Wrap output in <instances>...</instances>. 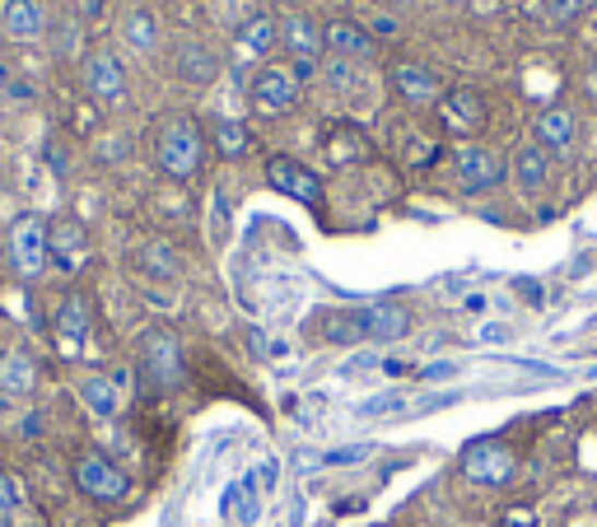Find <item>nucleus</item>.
<instances>
[{"label": "nucleus", "mask_w": 597, "mask_h": 527, "mask_svg": "<svg viewBox=\"0 0 597 527\" xmlns=\"http://www.w3.org/2000/svg\"><path fill=\"white\" fill-rule=\"evenodd\" d=\"M481 337H485V341H508V327H485Z\"/></svg>", "instance_id": "473e14b6"}, {"label": "nucleus", "mask_w": 597, "mask_h": 527, "mask_svg": "<svg viewBox=\"0 0 597 527\" xmlns=\"http://www.w3.org/2000/svg\"><path fill=\"white\" fill-rule=\"evenodd\" d=\"M33 388H38V364H33L28 350H0V397H10V401H20L28 397Z\"/></svg>", "instance_id": "4468645a"}, {"label": "nucleus", "mask_w": 597, "mask_h": 527, "mask_svg": "<svg viewBox=\"0 0 597 527\" xmlns=\"http://www.w3.org/2000/svg\"><path fill=\"white\" fill-rule=\"evenodd\" d=\"M438 117H444V127L453 136H477L485 127V98H481V90H471V84L448 90L444 98H438Z\"/></svg>", "instance_id": "9d476101"}, {"label": "nucleus", "mask_w": 597, "mask_h": 527, "mask_svg": "<svg viewBox=\"0 0 597 527\" xmlns=\"http://www.w3.org/2000/svg\"><path fill=\"white\" fill-rule=\"evenodd\" d=\"M276 38H280V28L271 24V14H253V20L238 28V38H234L238 61H261L276 47Z\"/></svg>", "instance_id": "f3484780"}, {"label": "nucleus", "mask_w": 597, "mask_h": 527, "mask_svg": "<svg viewBox=\"0 0 597 527\" xmlns=\"http://www.w3.org/2000/svg\"><path fill=\"white\" fill-rule=\"evenodd\" d=\"M121 38H127L136 51H154L160 47V24H154L150 10H131L127 20H121Z\"/></svg>", "instance_id": "b1692460"}, {"label": "nucleus", "mask_w": 597, "mask_h": 527, "mask_svg": "<svg viewBox=\"0 0 597 527\" xmlns=\"http://www.w3.org/2000/svg\"><path fill=\"white\" fill-rule=\"evenodd\" d=\"M10 415V397H0V420H5Z\"/></svg>", "instance_id": "c9c22d12"}, {"label": "nucleus", "mask_w": 597, "mask_h": 527, "mask_svg": "<svg viewBox=\"0 0 597 527\" xmlns=\"http://www.w3.org/2000/svg\"><path fill=\"white\" fill-rule=\"evenodd\" d=\"M47 248L61 271H80L84 257H90V234L75 220H57V224H47Z\"/></svg>", "instance_id": "ddd939ff"}, {"label": "nucleus", "mask_w": 597, "mask_h": 527, "mask_svg": "<svg viewBox=\"0 0 597 527\" xmlns=\"http://www.w3.org/2000/svg\"><path fill=\"white\" fill-rule=\"evenodd\" d=\"M323 47L331 51V57H341V61H364V57H374V38L360 28V24H350V20H331L323 24Z\"/></svg>", "instance_id": "2eb2a0df"}, {"label": "nucleus", "mask_w": 597, "mask_h": 527, "mask_svg": "<svg viewBox=\"0 0 597 527\" xmlns=\"http://www.w3.org/2000/svg\"><path fill=\"white\" fill-rule=\"evenodd\" d=\"M80 401H84V407H90L94 415H117V388H113V378H103V374L84 378V383H80Z\"/></svg>", "instance_id": "a878e982"}, {"label": "nucleus", "mask_w": 597, "mask_h": 527, "mask_svg": "<svg viewBox=\"0 0 597 527\" xmlns=\"http://www.w3.org/2000/svg\"><path fill=\"white\" fill-rule=\"evenodd\" d=\"M388 84L401 103H411V108H425V103L444 98V80H438V70L425 61H397L388 70Z\"/></svg>", "instance_id": "0eeeda50"}, {"label": "nucleus", "mask_w": 597, "mask_h": 527, "mask_svg": "<svg viewBox=\"0 0 597 527\" xmlns=\"http://www.w3.org/2000/svg\"><path fill=\"white\" fill-rule=\"evenodd\" d=\"M75 485H80V495L94 500V504H117V500L131 495V477L117 462L103 458V453H84V458H75Z\"/></svg>", "instance_id": "20e7f679"}, {"label": "nucleus", "mask_w": 597, "mask_h": 527, "mask_svg": "<svg viewBox=\"0 0 597 527\" xmlns=\"http://www.w3.org/2000/svg\"><path fill=\"white\" fill-rule=\"evenodd\" d=\"M547 5V14H555V20H574V14H584L593 0H541Z\"/></svg>", "instance_id": "c85d7f7f"}, {"label": "nucleus", "mask_w": 597, "mask_h": 527, "mask_svg": "<svg viewBox=\"0 0 597 527\" xmlns=\"http://www.w3.org/2000/svg\"><path fill=\"white\" fill-rule=\"evenodd\" d=\"M323 337L331 346H360L368 341V308H341V313H331L327 327H323Z\"/></svg>", "instance_id": "aec40b11"}, {"label": "nucleus", "mask_w": 597, "mask_h": 527, "mask_svg": "<svg viewBox=\"0 0 597 527\" xmlns=\"http://www.w3.org/2000/svg\"><path fill=\"white\" fill-rule=\"evenodd\" d=\"M210 140H215V150L224 154V160H243L248 154V127H238V121H230V117H220L215 127H210Z\"/></svg>", "instance_id": "393cba45"}, {"label": "nucleus", "mask_w": 597, "mask_h": 527, "mask_svg": "<svg viewBox=\"0 0 597 527\" xmlns=\"http://www.w3.org/2000/svg\"><path fill=\"white\" fill-rule=\"evenodd\" d=\"M364 458V448H341V453H331L327 462H360Z\"/></svg>", "instance_id": "2f4dec72"}, {"label": "nucleus", "mask_w": 597, "mask_h": 527, "mask_svg": "<svg viewBox=\"0 0 597 527\" xmlns=\"http://www.w3.org/2000/svg\"><path fill=\"white\" fill-rule=\"evenodd\" d=\"M80 84H84V94L98 103H121V94H127V66H121L113 51L94 47L80 66Z\"/></svg>", "instance_id": "423d86ee"}, {"label": "nucleus", "mask_w": 597, "mask_h": 527, "mask_svg": "<svg viewBox=\"0 0 597 527\" xmlns=\"http://www.w3.org/2000/svg\"><path fill=\"white\" fill-rule=\"evenodd\" d=\"M154 160H160L164 178L191 183L206 164V136L187 113H173L160 121V140H154Z\"/></svg>", "instance_id": "f257e3e1"}, {"label": "nucleus", "mask_w": 597, "mask_h": 527, "mask_svg": "<svg viewBox=\"0 0 597 527\" xmlns=\"http://www.w3.org/2000/svg\"><path fill=\"white\" fill-rule=\"evenodd\" d=\"M94 331V318H90V304H84V294H66L61 308H57V341L75 355V350L90 341Z\"/></svg>", "instance_id": "dca6fc26"}, {"label": "nucleus", "mask_w": 597, "mask_h": 527, "mask_svg": "<svg viewBox=\"0 0 597 527\" xmlns=\"http://www.w3.org/2000/svg\"><path fill=\"white\" fill-rule=\"evenodd\" d=\"M574 117L565 113V108H547L537 117V145L547 150V154H555V150H570L574 145Z\"/></svg>", "instance_id": "6ab92c4d"}, {"label": "nucleus", "mask_w": 597, "mask_h": 527, "mask_svg": "<svg viewBox=\"0 0 597 527\" xmlns=\"http://www.w3.org/2000/svg\"><path fill=\"white\" fill-rule=\"evenodd\" d=\"M20 500H24V495H20V481L0 471V527L14 523V514H20Z\"/></svg>", "instance_id": "cd10ccee"}, {"label": "nucleus", "mask_w": 597, "mask_h": 527, "mask_svg": "<svg viewBox=\"0 0 597 527\" xmlns=\"http://www.w3.org/2000/svg\"><path fill=\"white\" fill-rule=\"evenodd\" d=\"M267 183H271L276 191H285V197L313 206V210L323 206V183H318V173L304 168L298 160H290V154H271V160H267Z\"/></svg>", "instance_id": "6e6552de"}, {"label": "nucleus", "mask_w": 597, "mask_h": 527, "mask_svg": "<svg viewBox=\"0 0 597 527\" xmlns=\"http://www.w3.org/2000/svg\"><path fill=\"white\" fill-rule=\"evenodd\" d=\"M0 33L10 43H38L47 33V5L43 0H5L0 5Z\"/></svg>", "instance_id": "9b49d317"}, {"label": "nucleus", "mask_w": 597, "mask_h": 527, "mask_svg": "<svg viewBox=\"0 0 597 527\" xmlns=\"http://www.w3.org/2000/svg\"><path fill=\"white\" fill-rule=\"evenodd\" d=\"M140 374H145V383H150V388H160V393L183 388L187 364H183V346H178L173 331L154 327V331L140 337Z\"/></svg>", "instance_id": "f03ea898"}, {"label": "nucleus", "mask_w": 597, "mask_h": 527, "mask_svg": "<svg viewBox=\"0 0 597 527\" xmlns=\"http://www.w3.org/2000/svg\"><path fill=\"white\" fill-rule=\"evenodd\" d=\"M10 267L20 280H38L51 261V248H47V220L43 215H20L10 224Z\"/></svg>", "instance_id": "7ed1b4c3"}, {"label": "nucleus", "mask_w": 597, "mask_h": 527, "mask_svg": "<svg viewBox=\"0 0 597 527\" xmlns=\"http://www.w3.org/2000/svg\"><path fill=\"white\" fill-rule=\"evenodd\" d=\"M294 103H298V84L285 66H261L253 75V108L261 117H280V113H290Z\"/></svg>", "instance_id": "1a4fd4ad"}, {"label": "nucleus", "mask_w": 597, "mask_h": 527, "mask_svg": "<svg viewBox=\"0 0 597 527\" xmlns=\"http://www.w3.org/2000/svg\"><path fill=\"white\" fill-rule=\"evenodd\" d=\"M514 178H518L523 191H541V187H547V178H551V154L541 145H523L514 154Z\"/></svg>", "instance_id": "412c9836"}, {"label": "nucleus", "mask_w": 597, "mask_h": 527, "mask_svg": "<svg viewBox=\"0 0 597 527\" xmlns=\"http://www.w3.org/2000/svg\"><path fill=\"white\" fill-rule=\"evenodd\" d=\"M10 84H14V80H10V70H5V61H0V94H10Z\"/></svg>", "instance_id": "f704fd0d"}, {"label": "nucleus", "mask_w": 597, "mask_h": 527, "mask_svg": "<svg viewBox=\"0 0 597 527\" xmlns=\"http://www.w3.org/2000/svg\"><path fill=\"white\" fill-rule=\"evenodd\" d=\"M140 267L154 280H173L178 276V253H173L168 243H145V248H140Z\"/></svg>", "instance_id": "bb28decb"}, {"label": "nucleus", "mask_w": 597, "mask_h": 527, "mask_svg": "<svg viewBox=\"0 0 597 527\" xmlns=\"http://www.w3.org/2000/svg\"><path fill=\"white\" fill-rule=\"evenodd\" d=\"M453 173H458V183L467 191H485V187H500L504 183V154L490 150V145H458V154H453Z\"/></svg>", "instance_id": "39448f33"}, {"label": "nucleus", "mask_w": 597, "mask_h": 527, "mask_svg": "<svg viewBox=\"0 0 597 527\" xmlns=\"http://www.w3.org/2000/svg\"><path fill=\"white\" fill-rule=\"evenodd\" d=\"M411 331V313L397 304H378L368 308V341H401Z\"/></svg>", "instance_id": "4be33fe9"}, {"label": "nucleus", "mask_w": 597, "mask_h": 527, "mask_svg": "<svg viewBox=\"0 0 597 527\" xmlns=\"http://www.w3.org/2000/svg\"><path fill=\"white\" fill-rule=\"evenodd\" d=\"M463 471L471 481H481V485H504L508 477H514V453H508L504 444H471L467 448V458H463Z\"/></svg>", "instance_id": "f8f14e48"}, {"label": "nucleus", "mask_w": 597, "mask_h": 527, "mask_svg": "<svg viewBox=\"0 0 597 527\" xmlns=\"http://www.w3.org/2000/svg\"><path fill=\"white\" fill-rule=\"evenodd\" d=\"M500 527H537V514H532V508H504V514H500Z\"/></svg>", "instance_id": "c756f323"}, {"label": "nucleus", "mask_w": 597, "mask_h": 527, "mask_svg": "<svg viewBox=\"0 0 597 527\" xmlns=\"http://www.w3.org/2000/svg\"><path fill=\"white\" fill-rule=\"evenodd\" d=\"M178 70L191 80V84H210L220 75V61H215V51L210 47H201V43H183V51H178Z\"/></svg>", "instance_id": "5701e85b"}, {"label": "nucleus", "mask_w": 597, "mask_h": 527, "mask_svg": "<svg viewBox=\"0 0 597 527\" xmlns=\"http://www.w3.org/2000/svg\"><path fill=\"white\" fill-rule=\"evenodd\" d=\"M584 84H588V98H593V103H597V61H593V66H588V80H584Z\"/></svg>", "instance_id": "72a5a7b5"}, {"label": "nucleus", "mask_w": 597, "mask_h": 527, "mask_svg": "<svg viewBox=\"0 0 597 527\" xmlns=\"http://www.w3.org/2000/svg\"><path fill=\"white\" fill-rule=\"evenodd\" d=\"M280 43H285L294 57H304V61H313L323 51V28L308 20V14H285L280 20Z\"/></svg>", "instance_id": "a211bd4d"}, {"label": "nucleus", "mask_w": 597, "mask_h": 527, "mask_svg": "<svg viewBox=\"0 0 597 527\" xmlns=\"http://www.w3.org/2000/svg\"><path fill=\"white\" fill-rule=\"evenodd\" d=\"M75 10L84 14V20H98V14H103V0H75Z\"/></svg>", "instance_id": "7c9ffc66"}]
</instances>
